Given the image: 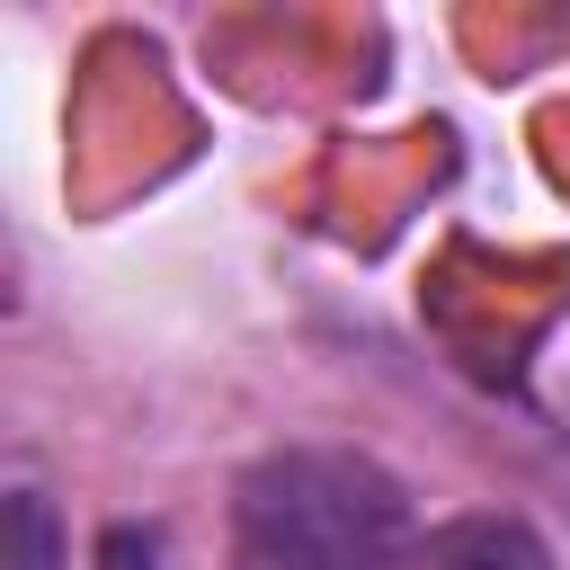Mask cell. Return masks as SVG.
I'll use <instances>...</instances> for the list:
<instances>
[{
    "mask_svg": "<svg viewBox=\"0 0 570 570\" xmlns=\"http://www.w3.org/2000/svg\"><path fill=\"white\" fill-rule=\"evenodd\" d=\"M249 570H410V490L356 445H276L232 490Z\"/></svg>",
    "mask_w": 570,
    "mask_h": 570,
    "instance_id": "6da1fadb",
    "label": "cell"
},
{
    "mask_svg": "<svg viewBox=\"0 0 570 570\" xmlns=\"http://www.w3.org/2000/svg\"><path fill=\"white\" fill-rule=\"evenodd\" d=\"M428 570H561V561L525 517L481 508V517H454V525L428 534Z\"/></svg>",
    "mask_w": 570,
    "mask_h": 570,
    "instance_id": "7a4b0ae2",
    "label": "cell"
},
{
    "mask_svg": "<svg viewBox=\"0 0 570 570\" xmlns=\"http://www.w3.org/2000/svg\"><path fill=\"white\" fill-rule=\"evenodd\" d=\"M0 570H71L62 517H53L45 490H9V508H0Z\"/></svg>",
    "mask_w": 570,
    "mask_h": 570,
    "instance_id": "3957f363",
    "label": "cell"
},
{
    "mask_svg": "<svg viewBox=\"0 0 570 570\" xmlns=\"http://www.w3.org/2000/svg\"><path fill=\"white\" fill-rule=\"evenodd\" d=\"M98 570H160V525H107Z\"/></svg>",
    "mask_w": 570,
    "mask_h": 570,
    "instance_id": "277c9868",
    "label": "cell"
}]
</instances>
